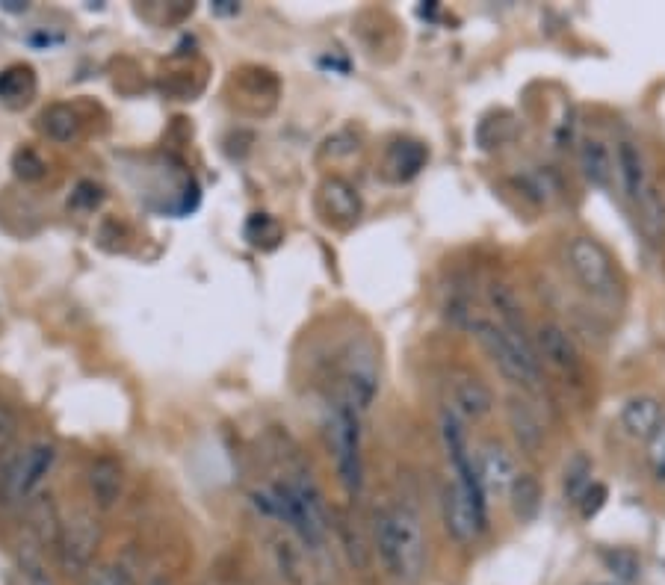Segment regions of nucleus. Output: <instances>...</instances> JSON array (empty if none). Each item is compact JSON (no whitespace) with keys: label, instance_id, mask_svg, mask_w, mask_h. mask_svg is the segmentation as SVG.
<instances>
[{"label":"nucleus","instance_id":"obj_5","mask_svg":"<svg viewBox=\"0 0 665 585\" xmlns=\"http://www.w3.org/2000/svg\"><path fill=\"white\" fill-rule=\"evenodd\" d=\"M565 260H568L571 275L589 296H595L600 302H612L618 296L621 281H618L615 260L595 237H586V234L571 237L565 246Z\"/></svg>","mask_w":665,"mask_h":585},{"label":"nucleus","instance_id":"obj_35","mask_svg":"<svg viewBox=\"0 0 665 585\" xmlns=\"http://www.w3.org/2000/svg\"><path fill=\"white\" fill-rule=\"evenodd\" d=\"M210 9L216 15H240V3H234V0H213Z\"/></svg>","mask_w":665,"mask_h":585},{"label":"nucleus","instance_id":"obj_30","mask_svg":"<svg viewBox=\"0 0 665 585\" xmlns=\"http://www.w3.org/2000/svg\"><path fill=\"white\" fill-rule=\"evenodd\" d=\"M246 240L252 243V246H275L278 240H281V225L272 219V216H266V213H255L249 222H246Z\"/></svg>","mask_w":665,"mask_h":585},{"label":"nucleus","instance_id":"obj_14","mask_svg":"<svg viewBox=\"0 0 665 585\" xmlns=\"http://www.w3.org/2000/svg\"><path fill=\"white\" fill-rule=\"evenodd\" d=\"M317 204H320V213L326 216V222L340 225V228L358 222V216H361V195L346 178H337V175L320 184Z\"/></svg>","mask_w":665,"mask_h":585},{"label":"nucleus","instance_id":"obj_25","mask_svg":"<svg viewBox=\"0 0 665 585\" xmlns=\"http://www.w3.org/2000/svg\"><path fill=\"white\" fill-rule=\"evenodd\" d=\"M636 213H639V222H642V231L651 243H663L665 240V195L660 193V187L654 184L648 193L642 195L636 204Z\"/></svg>","mask_w":665,"mask_h":585},{"label":"nucleus","instance_id":"obj_20","mask_svg":"<svg viewBox=\"0 0 665 585\" xmlns=\"http://www.w3.org/2000/svg\"><path fill=\"white\" fill-rule=\"evenodd\" d=\"M429 160V151L423 142L417 139H397L388 145V154H385V169L394 181H411L414 175H420V169L426 166Z\"/></svg>","mask_w":665,"mask_h":585},{"label":"nucleus","instance_id":"obj_26","mask_svg":"<svg viewBox=\"0 0 665 585\" xmlns=\"http://www.w3.org/2000/svg\"><path fill=\"white\" fill-rule=\"evenodd\" d=\"M592 473H595V464H592L589 455L586 453L571 455L568 464H565V470H562V494H565V500L580 503V497H583V494L589 491V485L595 482Z\"/></svg>","mask_w":665,"mask_h":585},{"label":"nucleus","instance_id":"obj_11","mask_svg":"<svg viewBox=\"0 0 665 585\" xmlns=\"http://www.w3.org/2000/svg\"><path fill=\"white\" fill-rule=\"evenodd\" d=\"M376 390H379V370H376V361H373V352H355L349 361H346V373H343V402L349 408H355L358 414H364L373 399H376Z\"/></svg>","mask_w":665,"mask_h":585},{"label":"nucleus","instance_id":"obj_4","mask_svg":"<svg viewBox=\"0 0 665 585\" xmlns=\"http://www.w3.org/2000/svg\"><path fill=\"white\" fill-rule=\"evenodd\" d=\"M358 411L337 399L329 414V447L337 467V479L349 497H358L364 488V458H361V423Z\"/></svg>","mask_w":665,"mask_h":585},{"label":"nucleus","instance_id":"obj_31","mask_svg":"<svg viewBox=\"0 0 665 585\" xmlns=\"http://www.w3.org/2000/svg\"><path fill=\"white\" fill-rule=\"evenodd\" d=\"M45 160L33 151V148H18L15 154H12V172H15V178H21V181H39L42 175H45Z\"/></svg>","mask_w":665,"mask_h":585},{"label":"nucleus","instance_id":"obj_10","mask_svg":"<svg viewBox=\"0 0 665 585\" xmlns=\"http://www.w3.org/2000/svg\"><path fill=\"white\" fill-rule=\"evenodd\" d=\"M615 175H618V181H621L624 195H627L633 204L654 187L651 172H648L645 151H642V145H639L633 136H621V139L615 142Z\"/></svg>","mask_w":665,"mask_h":585},{"label":"nucleus","instance_id":"obj_29","mask_svg":"<svg viewBox=\"0 0 665 585\" xmlns=\"http://www.w3.org/2000/svg\"><path fill=\"white\" fill-rule=\"evenodd\" d=\"M80 585H136L133 574L119 565V562H101V565H92L83 577Z\"/></svg>","mask_w":665,"mask_h":585},{"label":"nucleus","instance_id":"obj_6","mask_svg":"<svg viewBox=\"0 0 665 585\" xmlns=\"http://www.w3.org/2000/svg\"><path fill=\"white\" fill-rule=\"evenodd\" d=\"M101 541V526L89 512H74L71 518L63 520V532L57 541V556H60V568L68 577H83L92 568L95 550Z\"/></svg>","mask_w":665,"mask_h":585},{"label":"nucleus","instance_id":"obj_12","mask_svg":"<svg viewBox=\"0 0 665 585\" xmlns=\"http://www.w3.org/2000/svg\"><path fill=\"white\" fill-rule=\"evenodd\" d=\"M621 429L636 438V441H654L663 429L665 411L663 402L651 393H639V396H630L624 405H621Z\"/></svg>","mask_w":665,"mask_h":585},{"label":"nucleus","instance_id":"obj_1","mask_svg":"<svg viewBox=\"0 0 665 585\" xmlns=\"http://www.w3.org/2000/svg\"><path fill=\"white\" fill-rule=\"evenodd\" d=\"M373 538L382 565L402 583L420 580L426 568V532L420 512L408 503L388 506L373 515Z\"/></svg>","mask_w":665,"mask_h":585},{"label":"nucleus","instance_id":"obj_28","mask_svg":"<svg viewBox=\"0 0 665 585\" xmlns=\"http://www.w3.org/2000/svg\"><path fill=\"white\" fill-rule=\"evenodd\" d=\"M337 535H340V544H343L349 562H352L358 571H367V568H370V550H367V544H364V535L355 529V523L340 518V523H337Z\"/></svg>","mask_w":665,"mask_h":585},{"label":"nucleus","instance_id":"obj_33","mask_svg":"<svg viewBox=\"0 0 665 585\" xmlns=\"http://www.w3.org/2000/svg\"><path fill=\"white\" fill-rule=\"evenodd\" d=\"M12 438H15V417L6 405H0V458L6 455Z\"/></svg>","mask_w":665,"mask_h":585},{"label":"nucleus","instance_id":"obj_34","mask_svg":"<svg viewBox=\"0 0 665 585\" xmlns=\"http://www.w3.org/2000/svg\"><path fill=\"white\" fill-rule=\"evenodd\" d=\"M651 464H654L657 476L665 479V426L660 429V435L654 438V447H651Z\"/></svg>","mask_w":665,"mask_h":585},{"label":"nucleus","instance_id":"obj_16","mask_svg":"<svg viewBox=\"0 0 665 585\" xmlns=\"http://www.w3.org/2000/svg\"><path fill=\"white\" fill-rule=\"evenodd\" d=\"M86 482H89V494H92L95 506L98 509H113L122 500V491H125V470L116 458L98 455L86 470Z\"/></svg>","mask_w":665,"mask_h":585},{"label":"nucleus","instance_id":"obj_32","mask_svg":"<svg viewBox=\"0 0 665 585\" xmlns=\"http://www.w3.org/2000/svg\"><path fill=\"white\" fill-rule=\"evenodd\" d=\"M603 503H606V488L600 485V482H592L589 485V491L580 497V515H583V520H592L595 515H598L600 509H603Z\"/></svg>","mask_w":665,"mask_h":585},{"label":"nucleus","instance_id":"obj_23","mask_svg":"<svg viewBox=\"0 0 665 585\" xmlns=\"http://www.w3.org/2000/svg\"><path fill=\"white\" fill-rule=\"evenodd\" d=\"M39 128L48 139L54 142H74L83 133V119L74 107L68 104H51L42 116H39Z\"/></svg>","mask_w":665,"mask_h":585},{"label":"nucleus","instance_id":"obj_8","mask_svg":"<svg viewBox=\"0 0 665 585\" xmlns=\"http://www.w3.org/2000/svg\"><path fill=\"white\" fill-rule=\"evenodd\" d=\"M532 349L544 364L562 376H577L583 370V355L574 343V337L559 323H541L532 334Z\"/></svg>","mask_w":665,"mask_h":585},{"label":"nucleus","instance_id":"obj_24","mask_svg":"<svg viewBox=\"0 0 665 585\" xmlns=\"http://www.w3.org/2000/svg\"><path fill=\"white\" fill-rule=\"evenodd\" d=\"M509 506H512V515L521 520V523H530V520L538 518L541 512V482L532 476V473H518L515 485L509 488Z\"/></svg>","mask_w":665,"mask_h":585},{"label":"nucleus","instance_id":"obj_19","mask_svg":"<svg viewBox=\"0 0 665 585\" xmlns=\"http://www.w3.org/2000/svg\"><path fill=\"white\" fill-rule=\"evenodd\" d=\"M27 529L33 535V541L39 547H54L57 550V541H60V532H63V518L57 512V503L51 494H36L27 506Z\"/></svg>","mask_w":665,"mask_h":585},{"label":"nucleus","instance_id":"obj_18","mask_svg":"<svg viewBox=\"0 0 665 585\" xmlns=\"http://www.w3.org/2000/svg\"><path fill=\"white\" fill-rule=\"evenodd\" d=\"M39 95V77L33 65L12 63L0 71V104L6 110H24Z\"/></svg>","mask_w":665,"mask_h":585},{"label":"nucleus","instance_id":"obj_3","mask_svg":"<svg viewBox=\"0 0 665 585\" xmlns=\"http://www.w3.org/2000/svg\"><path fill=\"white\" fill-rule=\"evenodd\" d=\"M57 447L48 441H33L0 461V509H24L42 488L45 476L54 470Z\"/></svg>","mask_w":665,"mask_h":585},{"label":"nucleus","instance_id":"obj_27","mask_svg":"<svg viewBox=\"0 0 665 585\" xmlns=\"http://www.w3.org/2000/svg\"><path fill=\"white\" fill-rule=\"evenodd\" d=\"M600 562L618 583H636L642 577V559L630 547H609L600 553Z\"/></svg>","mask_w":665,"mask_h":585},{"label":"nucleus","instance_id":"obj_21","mask_svg":"<svg viewBox=\"0 0 665 585\" xmlns=\"http://www.w3.org/2000/svg\"><path fill=\"white\" fill-rule=\"evenodd\" d=\"M488 305H491V311L497 314V323L503 325V328H509L512 334H518V337L530 340V334H527V320H524V308H521V299H518V293H515L509 284H503V281L488 284Z\"/></svg>","mask_w":665,"mask_h":585},{"label":"nucleus","instance_id":"obj_2","mask_svg":"<svg viewBox=\"0 0 665 585\" xmlns=\"http://www.w3.org/2000/svg\"><path fill=\"white\" fill-rule=\"evenodd\" d=\"M467 331L476 337V343L485 349V355L494 361V367L512 382V385H521V388L535 390L541 382V364H538V355L532 349V340H524L518 334H512L509 328L497 323V320H488V317H473Z\"/></svg>","mask_w":665,"mask_h":585},{"label":"nucleus","instance_id":"obj_37","mask_svg":"<svg viewBox=\"0 0 665 585\" xmlns=\"http://www.w3.org/2000/svg\"><path fill=\"white\" fill-rule=\"evenodd\" d=\"M148 585H169V580H163V577H157V580H151Z\"/></svg>","mask_w":665,"mask_h":585},{"label":"nucleus","instance_id":"obj_7","mask_svg":"<svg viewBox=\"0 0 665 585\" xmlns=\"http://www.w3.org/2000/svg\"><path fill=\"white\" fill-rule=\"evenodd\" d=\"M441 512L444 529L456 544H473L488 529V509H479L456 482L444 488Z\"/></svg>","mask_w":665,"mask_h":585},{"label":"nucleus","instance_id":"obj_9","mask_svg":"<svg viewBox=\"0 0 665 585\" xmlns=\"http://www.w3.org/2000/svg\"><path fill=\"white\" fill-rule=\"evenodd\" d=\"M473 458H476V473L485 488V497H509V488L518 479V464H515V455L506 450V444L488 438L479 444Z\"/></svg>","mask_w":665,"mask_h":585},{"label":"nucleus","instance_id":"obj_17","mask_svg":"<svg viewBox=\"0 0 665 585\" xmlns=\"http://www.w3.org/2000/svg\"><path fill=\"white\" fill-rule=\"evenodd\" d=\"M577 163H580V172H583L586 184H592V187H598V190H609V187H612L615 157H612L606 139H600L595 133L583 136V139H580V148H577Z\"/></svg>","mask_w":665,"mask_h":585},{"label":"nucleus","instance_id":"obj_36","mask_svg":"<svg viewBox=\"0 0 665 585\" xmlns=\"http://www.w3.org/2000/svg\"><path fill=\"white\" fill-rule=\"evenodd\" d=\"M0 9H6V12H27L30 3H24V0H3Z\"/></svg>","mask_w":665,"mask_h":585},{"label":"nucleus","instance_id":"obj_15","mask_svg":"<svg viewBox=\"0 0 665 585\" xmlns=\"http://www.w3.org/2000/svg\"><path fill=\"white\" fill-rule=\"evenodd\" d=\"M450 411L459 420H485L494 411V393L476 376H456L450 385Z\"/></svg>","mask_w":665,"mask_h":585},{"label":"nucleus","instance_id":"obj_13","mask_svg":"<svg viewBox=\"0 0 665 585\" xmlns=\"http://www.w3.org/2000/svg\"><path fill=\"white\" fill-rule=\"evenodd\" d=\"M506 420H509L512 438H515V444L521 447V453H541L547 429H544L541 414L535 411V405H532L527 396H509V399H506Z\"/></svg>","mask_w":665,"mask_h":585},{"label":"nucleus","instance_id":"obj_22","mask_svg":"<svg viewBox=\"0 0 665 585\" xmlns=\"http://www.w3.org/2000/svg\"><path fill=\"white\" fill-rule=\"evenodd\" d=\"M269 559H272V568L278 574V580L284 585H305V559H302V550L284 538V535H275L269 538Z\"/></svg>","mask_w":665,"mask_h":585}]
</instances>
